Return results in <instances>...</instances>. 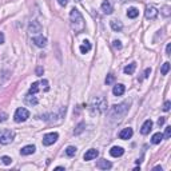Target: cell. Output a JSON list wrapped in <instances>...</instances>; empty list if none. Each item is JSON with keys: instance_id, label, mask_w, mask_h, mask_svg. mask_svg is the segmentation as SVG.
Returning a JSON list of instances; mask_svg holds the SVG:
<instances>
[{"instance_id": "obj_1", "label": "cell", "mask_w": 171, "mask_h": 171, "mask_svg": "<svg viewBox=\"0 0 171 171\" xmlns=\"http://www.w3.org/2000/svg\"><path fill=\"white\" fill-rule=\"evenodd\" d=\"M70 22H71V28L76 33H80L84 31L86 24H84V19H83L82 13L79 12V9L72 8L70 12Z\"/></svg>"}, {"instance_id": "obj_2", "label": "cell", "mask_w": 171, "mask_h": 171, "mask_svg": "<svg viewBox=\"0 0 171 171\" xmlns=\"http://www.w3.org/2000/svg\"><path fill=\"white\" fill-rule=\"evenodd\" d=\"M128 106H130L128 102H123V103H120V104L112 106L111 110H110V112H108L110 118H111L112 120H118L119 122V120L127 114V111H128Z\"/></svg>"}, {"instance_id": "obj_3", "label": "cell", "mask_w": 171, "mask_h": 171, "mask_svg": "<svg viewBox=\"0 0 171 171\" xmlns=\"http://www.w3.org/2000/svg\"><path fill=\"white\" fill-rule=\"evenodd\" d=\"M90 112L92 115H100L102 112H104L107 110V102L104 98H95L90 103Z\"/></svg>"}, {"instance_id": "obj_4", "label": "cell", "mask_w": 171, "mask_h": 171, "mask_svg": "<svg viewBox=\"0 0 171 171\" xmlns=\"http://www.w3.org/2000/svg\"><path fill=\"white\" fill-rule=\"evenodd\" d=\"M66 111H67V108L66 107H62V108L59 110V112H56V114H47V115H43L42 116V119L43 120H46V122H50V123H55L56 120H55V118H58L59 119V122L63 119V116L66 115Z\"/></svg>"}, {"instance_id": "obj_5", "label": "cell", "mask_w": 171, "mask_h": 171, "mask_svg": "<svg viewBox=\"0 0 171 171\" xmlns=\"http://www.w3.org/2000/svg\"><path fill=\"white\" fill-rule=\"evenodd\" d=\"M29 118V112L28 110L24 108V107H20V108L16 110L15 115H13V119H15L16 123H22V122H26L27 119Z\"/></svg>"}, {"instance_id": "obj_6", "label": "cell", "mask_w": 171, "mask_h": 171, "mask_svg": "<svg viewBox=\"0 0 171 171\" xmlns=\"http://www.w3.org/2000/svg\"><path fill=\"white\" fill-rule=\"evenodd\" d=\"M15 138V132L11 130H2L0 131V143L2 145H9Z\"/></svg>"}, {"instance_id": "obj_7", "label": "cell", "mask_w": 171, "mask_h": 171, "mask_svg": "<svg viewBox=\"0 0 171 171\" xmlns=\"http://www.w3.org/2000/svg\"><path fill=\"white\" fill-rule=\"evenodd\" d=\"M59 138V134L58 132H48L43 136V145L44 146H51L56 142V139Z\"/></svg>"}, {"instance_id": "obj_8", "label": "cell", "mask_w": 171, "mask_h": 171, "mask_svg": "<svg viewBox=\"0 0 171 171\" xmlns=\"http://www.w3.org/2000/svg\"><path fill=\"white\" fill-rule=\"evenodd\" d=\"M146 18L150 19V20H154L158 16V9L155 8V7H147L146 8V12H145Z\"/></svg>"}, {"instance_id": "obj_9", "label": "cell", "mask_w": 171, "mask_h": 171, "mask_svg": "<svg viewBox=\"0 0 171 171\" xmlns=\"http://www.w3.org/2000/svg\"><path fill=\"white\" fill-rule=\"evenodd\" d=\"M102 11L106 13V15H111L114 12V7L111 4V2H108V0H104V2L102 3Z\"/></svg>"}, {"instance_id": "obj_10", "label": "cell", "mask_w": 171, "mask_h": 171, "mask_svg": "<svg viewBox=\"0 0 171 171\" xmlns=\"http://www.w3.org/2000/svg\"><path fill=\"white\" fill-rule=\"evenodd\" d=\"M152 128V120L151 119H147L145 123L142 125V128H140V132L143 134V135H147L150 131H151Z\"/></svg>"}, {"instance_id": "obj_11", "label": "cell", "mask_w": 171, "mask_h": 171, "mask_svg": "<svg viewBox=\"0 0 171 171\" xmlns=\"http://www.w3.org/2000/svg\"><path fill=\"white\" fill-rule=\"evenodd\" d=\"M96 167L100 170H108L112 167V163L110 162V160H106V159H100L98 160V163H96Z\"/></svg>"}, {"instance_id": "obj_12", "label": "cell", "mask_w": 171, "mask_h": 171, "mask_svg": "<svg viewBox=\"0 0 171 171\" xmlns=\"http://www.w3.org/2000/svg\"><path fill=\"white\" fill-rule=\"evenodd\" d=\"M132 128H130V127H127V128H123L122 131L119 132V138L120 139H123V140H126V139H130L132 136Z\"/></svg>"}, {"instance_id": "obj_13", "label": "cell", "mask_w": 171, "mask_h": 171, "mask_svg": "<svg viewBox=\"0 0 171 171\" xmlns=\"http://www.w3.org/2000/svg\"><path fill=\"white\" fill-rule=\"evenodd\" d=\"M110 154H111V156H114V158H119V156H122L123 154H125V150L119 146H114L112 149L110 150Z\"/></svg>"}, {"instance_id": "obj_14", "label": "cell", "mask_w": 171, "mask_h": 171, "mask_svg": "<svg viewBox=\"0 0 171 171\" xmlns=\"http://www.w3.org/2000/svg\"><path fill=\"white\" fill-rule=\"evenodd\" d=\"M99 155V151L98 150H95V149H91V150H88L86 154H84V160H92V159H95L96 156Z\"/></svg>"}, {"instance_id": "obj_15", "label": "cell", "mask_w": 171, "mask_h": 171, "mask_svg": "<svg viewBox=\"0 0 171 171\" xmlns=\"http://www.w3.org/2000/svg\"><path fill=\"white\" fill-rule=\"evenodd\" d=\"M32 42L35 43V46H38V47H46L47 46V39L46 38H43L42 35H39V36H35V38L32 39Z\"/></svg>"}, {"instance_id": "obj_16", "label": "cell", "mask_w": 171, "mask_h": 171, "mask_svg": "<svg viewBox=\"0 0 171 171\" xmlns=\"http://www.w3.org/2000/svg\"><path fill=\"white\" fill-rule=\"evenodd\" d=\"M126 91V87L125 84H116V86H114V88H112V94L115 96H120V95H123Z\"/></svg>"}, {"instance_id": "obj_17", "label": "cell", "mask_w": 171, "mask_h": 171, "mask_svg": "<svg viewBox=\"0 0 171 171\" xmlns=\"http://www.w3.org/2000/svg\"><path fill=\"white\" fill-rule=\"evenodd\" d=\"M24 102H26V104H28V106H36L38 104V98H36L33 94H28V95L26 96Z\"/></svg>"}, {"instance_id": "obj_18", "label": "cell", "mask_w": 171, "mask_h": 171, "mask_svg": "<svg viewBox=\"0 0 171 171\" xmlns=\"http://www.w3.org/2000/svg\"><path fill=\"white\" fill-rule=\"evenodd\" d=\"M40 31H42V26H40L36 20L31 22V24H29V32L31 33H38Z\"/></svg>"}, {"instance_id": "obj_19", "label": "cell", "mask_w": 171, "mask_h": 171, "mask_svg": "<svg viewBox=\"0 0 171 171\" xmlns=\"http://www.w3.org/2000/svg\"><path fill=\"white\" fill-rule=\"evenodd\" d=\"M110 26H111V28L116 32H120L123 29V24L119 20H111V22H110Z\"/></svg>"}, {"instance_id": "obj_20", "label": "cell", "mask_w": 171, "mask_h": 171, "mask_svg": "<svg viewBox=\"0 0 171 171\" xmlns=\"http://www.w3.org/2000/svg\"><path fill=\"white\" fill-rule=\"evenodd\" d=\"M35 150H36V147H35V146L29 145V146L23 147V149L20 150V154H22V155H31V154L35 152Z\"/></svg>"}, {"instance_id": "obj_21", "label": "cell", "mask_w": 171, "mask_h": 171, "mask_svg": "<svg viewBox=\"0 0 171 171\" xmlns=\"http://www.w3.org/2000/svg\"><path fill=\"white\" fill-rule=\"evenodd\" d=\"M91 43L88 42V40H84V42H83V44L79 47V50H80V52L82 53H87L88 51H91Z\"/></svg>"}, {"instance_id": "obj_22", "label": "cell", "mask_w": 171, "mask_h": 171, "mask_svg": "<svg viewBox=\"0 0 171 171\" xmlns=\"http://www.w3.org/2000/svg\"><path fill=\"white\" fill-rule=\"evenodd\" d=\"M135 68H136V63H130L128 66H126L125 67V74H127V75H131V74H134V71H135Z\"/></svg>"}, {"instance_id": "obj_23", "label": "cell", "mask_w": 171, "mask_h": 171, "mask_svg": "<svg viewBox=\"0 0 171 171\" xmlns=\"http://www.w3.org/2000/svg\"><path fill=\"white\" fill-rule=\"evenodd\" d=\"M138 15H139V11L135 7H131V8H128V11H127V16H128L130 19H135Z\"/></svg>"}, {"instance_id": "obj_24", "label": "cell", "mask_w": 171, "mask_h": 171, "mask_svg": "<svg viewBox=\"0 0 171 171\" xmlns=\"http://www.w3.org/2000/svg\"><path fill=\"white\" fill-rule=\"evenodd\" d=\"M162 140H163V134H160V132L154 134L152 138H151V142L154 143V145H158V143H160Z\"/></svg>"}, {"instance_id": "obj_25", "label": "cell", "mask_w": 171, "mask_h": 171, "mask_svg": "<svg viewBox=\"0 0 171 171\" xmlns=\"http://www.w3.org/2000/svg\"><path fill=\"white\" fill-rule=\"evenodd\" d=\"M76 154V147H74V146H68L66 149V155L67 156H74Z\"/></svg>"}, {"instance_id": "obj_26", "label": "cell", "mask_w": 171, "mask_h": 171, "mask_svg": "<svg viewBox=\"0 0 171 171\" xmlns=\"http://www.w3.org/2000/svg\"><path fill=\"white\" fill-rule=\"evenodd\" d=\"M170 71V63L169 62H166V63H163V66H162V68H160V74L162 75H167Z\"/></svg>"}, {"instance_id": "obj_27", "label": "cell", "mask_w": 171, "mask_h": 171, "mask_svg": "<svg viewBox=\"0 0 171 171\" xmlns=\"http://www.w3.org/2000/svg\"><path fill=\"white\" fill-rule=\"evenodd\" d=\"M39 86H40V83H38V82L32 83V86L29 87V92L28 94H33V95H35V94L39 91Z\"/></svg>"}, {"instance_id": "obj_28", "label": "cell", "mask_w": 171, "mask_h": 171, "mask_svg": "<svg viewBox=\"0 0 171 171\" xmlns=\"http://www.w3.org/2000/svg\"><path fill=\"white\" fill-rule=\"evenodd\" d=\"M114 80H115V76H114L112 74H108V75H107V78H106V84H107V86H108V84H112Z\"/></svg>"}, {"instance_id": "obj_29", "label": "cell", "mask_w": 171, "mask_h": 171, "mask_svg": "<svg viewBox=\"0 0 171 171\" xmlns=\"http://www.w3.org/2000/svg\"><path fill=\"white\" fill-rule=\"evenodd\" d=\"M84 123H80V125L78 126V127H76V130H75V131H74V134H75V135H79V134L80 132H82L83 131V130H84Z\"/></svg>"}, {"instance_id": "obj_30", "label": "cell", "mask_w": 171, "mask_h": 171, "mask_svg": "<svg viewBox=\"0 0 171 171\" xmlns=\"http://www.w3.org/2000/svg\"><path fill=\"white\" fill-rule=\"evenodd\" d=\"M112 46H114V48H116V50H122V43H120V40H114Z\"/></svg>"}, {"instance_id": "obj_31", "label": "cell", "mask_w": 171, "mask_h": 171, "mask_svg": "<svg viewBox=\"0 0 171 171\" xmlns=\"http://www.w3.org/2000/svg\"><path fill=\"white\" fill-rule=\"evenodd\" d=\"M2 162L4 163V165H11V163H12V159L9 158V156H2Z\"/></svg>"}, {"instance_id": "obj_32", "label": "cell", "mask_w": 171, "mask_h": 171, "mask_svg": "<svg viewBox=\"0 0 171 171\" xmlns=\"http://www.w3.org/2000/svg\"><path fill=\"white\" fill-rule=\"evenodd\" d=\"M40 84L43 86V90H44V91H48L50 90V87H48V80H42V82H40Z\"/></svg>"}, {"instance_id": "obj_33", "label": "cell", "mask_w": 171, "mask_h": 171, "mask_svg": "<svg viewBox=\"0 0 171 171\" xmlns=\"http://www.w3.org/2000/svg\"><path fill=\"white\" fill-rule=\"evenodd\" d=\"M171 136V127H166V131H165V135H163V138H166V139H169Z\"/></svg>"}, {"instance_id": "obj_34", "label": "cell", "mask_w": 171, "mask_h": 171, "mask_svg": "<svg viewBox=\"0 0 171 171\" xmlns=\"http://www.w3.org/2000/svg\"><path fill=\"white\" fill-rule=\"evenodd\" d=\"M43 72H44V68H43L42 66H39L38 68H36V75H38V76H42Z\"/></svg>"}, {"instance_id": "obj_35", "label": "cell", "mask_w": 171, "mask_h": 171, "mask_svg": "<svg viewBox=\"0 0 171 171\" xmlns=\"http://www.w3.org/2000/svg\"><path fill=\"white\" fill-rule=\"evenodd\" d=\"M170 106H171V103L169 102V100H167V102L165 103V104H163V111H169V110H170Z\"/></svg>"}, {"instance_id": "obj_36", "label": "cell", "mask_w": 171, "mask_h": 171, "mask_svg": "<svg viewBox=\"0 0 171 171\" xmlns=\"http://www.w3.org/2000/svg\"><path fill=\"white\" fill-rule=\"evenodd\" d=\"M5 120H7V114L2 112V114H0V122H5Z\"/></svg>"}, {"instance_id": "obj_37", "label": "cell", "mask_w": 171, "mask_h": 171, "mask_svg": "<svg viewBox=\"0 0 171 171\" xmlns=\"http://www.w3.org/2000/svg\"><path fill=\"white\" fill-rule=\"evenodd\" d=\"M58 3H59V4L62 5V7H66L67 3H68V0H58Z\"/></svg>"}, {"instance_id": "obj_38", "label": "cell", "mask_w": 171, "mask_h": 171, "mask_svg": "<svg viewBox=\"0 0 171 171\" xmlns=\"http://www.w3.org/2000/svg\"><path fill=\"white\" fill-rule=\"evenodd\" d=\"M150 74H151V68H146V71H145V78H149Z\"/></svg>"}, {"instance_id": "obj_39", "label": "cell", "mask_w": 171, "mask_h": 171, "mask_svg": "<svg viewBox=\"0 0 171 171\" xmlns=\"http://www.w3.org/2000/svg\"><path fill=\"white\" fill-rule=\"evenodd\" d=\"M165 125V118H159L158 119V126H163Z\"/></svg>"}, {"instance_id": "obj_40", "label": "cell", "mask_w": 171, "mask_h": 171, "mask_svg": "<svg viewBox=\"0 0 171 171\" xmlns=\"http://www.w3.org/2000/svg\"><path fill=\"white\" fill-rule=\"evenodd\" d=\"M170 52H171V44L169 43V44H167V47H166V53H167V55H170Z\"/></svg>"}, {"instance_id": "obj_41", "label": "cell", "mask_w": 171, "mask_h": 171, "mask_svg": "<svg viewBox=\"0 0 171 171\" xmlns=\"http://www.w3.org/2000/svg\"><path fill=\"white\" fill-rule=\"evenodd\" d=\"M4 43V33L0 32V44H3Z\"/></svg>"}, {"instance_id": "obj_42", "label": "cell", "mask_w": 171, "mask_h": 171, "mask_svg": "<svg viewBox=\"0 0 171 171\" xmlns=\"http://www.w3.org/2000/svg\"><path fill=\"white\" fill-rule=\"evenodd\" d=\"M154 170H160V171H162V167H160V166H156V167H154Z\"/></svg>"}]
</instances>
